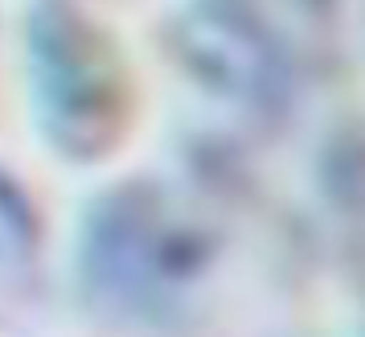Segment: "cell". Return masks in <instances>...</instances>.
I'll use <instances>...</instances> for the list:
<instances>
[{"instance_id":"obj_2","label":"cell","mask_w":365,"mask_h":337,"mask_svg":"<svg viewBox=\"0 0 365 337\" xmlns=\"http://www.w3.org/2000/svg\"><path fill=\"white\" fill-rule=\"evenodd\" d=\"M34 116L66 161H99L132 119V79L123 54L95 21L70 4H41L29 17Z\"/></svg>"},{"instance_id":"obj_3","label":"cell","mask_w":365,"mask_h":337,"mask_svg":"<svg viewBox=\"0 0 365 337\" xmlns=\"http://www.w3.org/2000/svg\"><path fill=\"white\" fill-rule=\"evenodd\" d=\"M177 58L197 91L242 116H275L287 99L283 41L247 0H197L177 25Z\"/></svg>"},{"instance_id":"obj_1","label":"cell","mask_w":365,"mask_h":337,"mask_svg":"<svg viewBox=\"0 0 365 337\" xmlns=\"http://www.w3.org/2000/svg\"><path fill=\"white\" fill-rule=\"evenodd\" d=\"M214 247V226L193 202L156 181H128L86 218L83 280L111 313L160 317L205 280Z\"/></svg>"},{"instance_id":"obj_4","label":"cell","mask_w":365,"mask_h":337,"mask_svg":"<svg viewBox=\"0 0 365 337\" xmlns=\"http://www.w3.org/2000/svg\"><path fill=\"white\" fill-rule=\"evenodd\" d=\"M37 255V214L21 186L0 173V292L21 284Z\"/></svg>"}]
</instances>
